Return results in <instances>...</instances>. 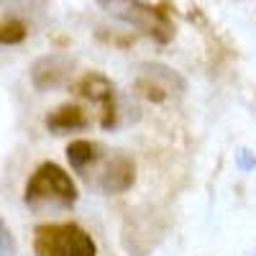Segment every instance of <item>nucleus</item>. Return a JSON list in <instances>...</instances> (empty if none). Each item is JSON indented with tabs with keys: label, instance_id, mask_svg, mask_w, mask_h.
<instances>
[{
	"label": "nucleus",
	"instance_id": "nucleus-1",
	"mask_svg": "<svg viewBox=\"0 0 256 256\" xmlns=\"http://www.w3.org/2000/svg\"><path fill=\"white\" fill-rule=\"evenodd\" d=\"M98 6L110 18L134 26L144 36L154 38L156 44H169L174 38V24L166 3L154 6L146 0H98Z\"/></svg>",
	"mask_w": 256,
	"mask_h": 256
},
{
	"label": "nucleus",
	"instance_id": "nucleus-2",
	"mask_svg": "<svg viewBox=\"0 0 256 256\" xmlns=\"http://www.w3.org/2000/svg\"><path fill=\"white\" fill-rule=\"evenodd\" d=\"M80 198L74 180L56 162H44L34 169L26 182L24 200L28 208H72Z\"/></svg>",
	"mask_w": 256,
	"mask_h": 256
},
{
	"label": "nucleus",
	"instance_id": "nucleus-3",
	"mask_svg": "<svg viewBox=\"0 0 256 256\" xmlns=\"http://www.w3.org/2000/svg\"><path fill=\"white\" fill-rule=\"evenodd\" d=\"M36 256H98L92 236L77 223H41L34 230Z\"/></svg>",
	"mask_w": 256,
	"mask_h": 256
},
{
	"label": "nucleus",
	"instance_id": "nucleus-4",
	"mask_svg": "<svg viewBox=\"0 0 256 256\" xmlns=\"http://www.w3.org/2000/svg\"><path fill=\"white\" fill-rule=\"evenodd\" d=\"M74 92L84 100L95 102L100 108V126L113 128L116 126V88L113 82L100 74V72H88L74 82Z\"/></svg>",
	"mask_w": 256,
	"mask_h": 256
},
{
	"label": "nucleus",
	"instance_id": "nucleus-5",
	"mask_svg": "<svg viewBox=\"0 0 256 256\" xmlns=\"http://www.w3.org/2000/svg\"><path fill=\"white\" fill-rule=\"evenodd\" d=\"M134 182H136V164L128 154H113L100 172V187L108 195H118V192L131 190Z\"/></svg>",
	"mask_w": 256,
	"mask_h": 256
},
{
	"label": "nucleus",
	"instance_id": "nucleus-6",
	"mask_svg": "<svg viewBox=\"0 0 256 256\" xmlns=\"http://www.w3.org/2000/svg\"><path fill=\"white\" fill-rule=\"evenodd\" d=\"M70 72H72V59L70 56L49 54V56H41L31 67V80L38 90H49V88H56L59 82L67 80Z\"/></svg>",
	"mask_w": 256,
	"mask_h": 256
},
{
	"label": "nucleus",
	"instance_id": "nucleus-7",
	"mask_svg": "<svg viewBox=\"0 0 256 256\" xmlns=\"http://www.w3.org/2000/svg\"><path fill=\"white\" fill-rule=\"evenodd\" d=\"M88 113H84L82 105L77 102H64L56 110H52L46 116V128L54 134H67V131H80V128H88Z\"/></svg>",
	"mask_w": 256,
	"mask_h": 256
},
{
	"label": "nucleus",
	"instance_id": "nucleus-8",
	"mask_svg": "<svg viewBox=\"0 0 256 256\" xmlns=\"http://www.w3.org/2000/svg\"><path fill=\"white\" fill-rule=\"evenodd\" d=\"M100 159V146L88 141V138H77L67 146V162L72 169H77V172H84L90 164H95Z\"/></svg>",
	"mask_w": 256,
	"mask_h": 256
},
{
	"label": "nucleus",
	"instance_id": "nucleus-9",
	"mask_svg": "<svg viewBox=\"0 0 256 256\" xmlns=\"http://www.w3.org/2000/svg\"><path fill=\"white\" fill-rule=\"evenodd\" d=\"M144 74L146 77H152V80H156L159 84H164V88L169 90V92H174V90H184V80L174 72V70H169V67H164V64H144Z\"/></svg>",
	"mask_w": 256,
	"mask_h": 256
},
{
	"label": "nucleus",
	"instance_id": "nucleus-10",
	"mask_svg": "<svg viewBox=\"0 0 256 256\" xmlns=\"http://www.w3.org/2000/svg\"><path fill=\"white\" fill-rule=\"evenodd\" d=\"M136 90H138L146 100H152V102H164V100L169 98V90L164 88V84H159L156 80L146 77V74H141V77L136 80Z\"/></svg>",
	"mask_w": 256,
	"mask_h": 256
},
{
	"label": "nucleus",
	"instance_id": "nucleus-11",
	"mask_svg": "<svg viewBox=\"0 0 256 256\" xmlns=\"http://www.w3.org/2000/svg\"><path fill=\"white\" fill-rule=\"evenodd\" d=\"M26 34H28V28L24 20H18V18L3 20L0 24V44H20L26 38Z\"/></svg>",
	"mask_w": 256,
	"mask_h": 256
},
{
	"label": "nucleus",
	"instance_id": "nucleus-12",
	"mask_svg": "<svg viewBox=\"0 0 256 256\" xmlns=\"http://www.w3.org/2000/svg\"><path fill=\"white\" fill-rule=\"evenodd\" d=\"M10 254H13V238H10L8 228L0 223V256H10Z\"/></svg>",
	"mask_w": 256,
	"mask_h": 256
},
{
	"label": "nucleus",
	"instance_id": "nucleus-13",
	"mask_svg": "<svg viewBox=\"0 0 256 256\" xmlns=\"http://www.w3.org/2000/svg\"><path fill=\"white\" fill-rule=\"evenodd\" d=\"M0 223H3V220H0Z\"/></svg>",
	"mask_w": 256,
	"mask_h": 256
}]
</instances>
